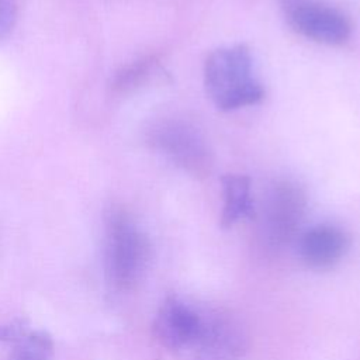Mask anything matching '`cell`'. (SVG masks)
I'll return each mask as SVG.
<instances>
[{
    "label": "cell",
    "instance_id": "obj_1",
    "mask_svg": "<svg viewBox=\"0 0 360 360\" xmlns=\"http://www.w3.org/2000/svg\"><path fill=\"white\" fill-rule=\"evenodd\" d=\"M152 257L148 235L122 207H112L104 221V273L115 291L134 290L143 278Z\"/></svg>",
    "mask_w": 360,
    "mask_h": 360
},
{
    "label": "cell",
    "instance_id": "obj_2",
    "mask_svg": "<svg viewBox=\"0 0 360 360\" xmlns=\"http://www.w3.org/2000/svg\"><path fill=\"white\" fill-rule=\"evenodd\" d=\"M204 86L217 108L231 111L257 104L264 97L253 76L252 55L246 45L217 48L204 62Z\"/></svg>",
    "mask_w": 360,
    "mask_h": 360
},
{
    "label": "cell",
    "instance_id": "obj_3",
    "mask_svg": "<svg viewBox=\"0 0 360 360\" xmlns=\"http://www.w3.org/2000/svg\"><path fill=\"white\" fill-rule=\"evenodd\" d=\"M146 143L184 173L204 179L211 174L214 156L202 131L190 120L170 115L152 121Z\"/></svg>",
    "mask_w": 360,
    "mask_h": 360
},
{
    "label": "cell",
    "instance_id": "obj_4",
    "mask_svg": "<svg viewBox=\"0 0 360 360\" xmlns=\"http://www.w3.org/2000/svg\"><path fill=\"white\" fill-rule=\"evenodd\" d=\"M307 210L304 190L291 180H276L266 191L260 212V240L269 252L284 249L297 236Z\"/></svg>",
    "mask_w": 360,
    "mask_h": 360
},
{
    "label": "cell",
    "instance_id": "obj_5",
    "mask_svg": "<svg viewBox=\"0 0 360 360\" xmlns=\"http://www.w3.org/2000/svg\"><path fill=\"white\" fill-rule=\"evenodd\" d=\"M249 347V335L229 311L201 307L197 335L183 354L187 360H239Z\"/></svg>",
    "mask_w": 360,
    "mask_h": 360
},
{
    "label": "cell",
    "instance_id": "obj_6",
    "mask_svg": "<svg viewBox=\"0 0 360 360\" xmlns=\"http://www.w3.org/2000/svg\"><path fill=\"white\" fill-rule=\"evenodd\" d=\"M290 25L302 37L323 45L345 44L352 31L349 18L322 0H283Z\"/></svg>",
    "mask_w": 360,
    "mask_h": 360
},
{
    "label": "cell",
    "instance_id": "obj_7",
    "mask_svg": "<svg viewBox=\"0 0 360 360\" xmlns=\"http://www.w3.org/2000/svg\"><path fill=\"white\" fill-rule=\"evenodd\" d=\"M200 321L201 305L170 295L159 307L152 329L165 349L183 356L197 335Z\"/></svg>",
    "mask_w": 360,
    "mask_h": 360
},
{
    "label": "cell",
    "instance_id": "obj_8",
    "mask_svg": "<svg viewBox=\"0 0 360 360\" xmlns=\"http://www.w3.org/2000/svg\"><path fill=\"white\" fill-rule=\"evenodd\" d=\"M349 236L335 225H315L300 238V256L307 267L328 270L336 266L349 249Z\"/></svg>",
    "mask_w": 360,
    "mask_h": 360
},
{
    "label": "cell",
    "instance_id": "obj_9",
    "mask_svg": "<svg viewBox=\"0 0 360 360\" xmlns=\"http://www.w3.org/2000/svg\"><path fill=\"white\" fill-rule=\"evenodd\" d=\"M222 181L221 226L231 228L245 218L255 217L250 180L243 174H225Z\"/></svg>",
    "mask_w": 360,
    "mask_h": 360
},
{
    "label": "cell",
    "instance_id": "obj_10",
    "mask_svg": "<svg viewBox=\"0 0 360 360\" xmlns=\"http://www.w3.org/2000/svg\"><path fill=\"white\" fill-rule=\"evenodd\" d=\"M162 72L155 55L142 56L122 66L111 80V89L117 94H131L148 86Z\"/></svg>",
    "mask_w": 360,
    "mask_h": 360
},
{
    "label": "cell",
    "instance_id": "obj_11",
    "mask_svg": "<svg viewBox=\"0 0 360 360\" xmlns=\"http://www.w3.org/2000/svg\"><path fill=\"white\" fill-rule=\"evenodd\" d=\"M52 356V336L45 330H30L14 343L10 360H51Z\"/></svg>",
    "mask_w": 360,
    "mask_h": 360
},
{
    "label": "cell",
    "instance_id": "obj_12",
    "mask_svg": "<svg viewBox=\"0 0 360 360\" xmlns=\"http://www.w3.org/2000/svg\"><path fill=\"white\" fill-rule=\"evenodd\" d=\"M18 13V0H0V42L11 34Z\"/></svg>",
    "mask_w": 360,
    "mask_h": 360
},
{
    "label": "cell",
    "instance_id": "obj_13",
    "mask_svg": "<svg viewBox=\"0 0 360 360\" xmlns=\"http://www.w3.org/2000/svg\"><path fill=\"white\" fill-rule=\"evenodd\" d=\"M30 332V323L27 319L17 318L7 323H0V342L15 343Z\"/></svg>",
    "mask_w": 360,
    "mask_h": 360
}]
</instances>
